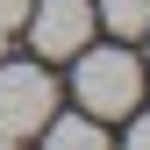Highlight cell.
I'll list each match as a JSON object with an SVG mask.
<instances>
[{
    "mask_svg": "<svg viewBox=\"0 0 150 150\" xmlns=\"http://www.w3.org/2000/svg\"><path fill=\"white\" fill-rule=\"evenodd\" d=\"M79 71H71V93H79L86 115H129V107L143 100V64L129 57V50H71Z\"/></svg>",
    "mask_w": 150,
    "mask_h": 150,
    "instance_id": "obj_1",
    "label": "cell"
},
{
    "mask_svg": "<svg viewBox=\"0 0 150 150\" xmlns=\"http://www.w3.org/2000/svg\"><path fill=\"white\" fill-rule=\"evenodd\" d=\"M50 107H57V86H50L43 64H7V57H0V143L43 136Z\"/></svg>",
    "mask_w": 150,
    "mask_h": 150,
    "instance_id": "obj_2",
    "label": "cell"
},
{
    "mask_svg": "<svg viewBox=\"0 0 150 150\" xmlns=\"http://www.w3.org/2000/svg\"><path fill=\"white\" fill-rule=\"evenodd\" d=\"M29 43L36 57H71V50H86L93 36V0H29Z\"/></svg>",
    "mask_w": 150,
    "mask_h": 150,
    "instance_id": "obj_3",
    "label": "cell"
},
{
    "mask_svg": "<svg viewBox=\"0 0 150 150\" xmlns=\"http://www.w3.org/2000/svg\"><path fill=\"white\" fill-rule=\"evenodd\" d=\"M93 22H107V29L129 43V36L150 29V0H100V7H93Z\"/></svg>",
    "mask_w": 150,
    "mask_h": 150,
    "instance_id": "obj_4",
    "label": "cell"
},
{
    "mask_svg": "<svg viewBox=\"0 0 150 150\" xmlns=\"http://www.w3.org/2000/svg\"><path fill=\"white\" fill-rule=\"evenodd\" d=\"M50 115H57V107H50ZM43 136L57 143V150H64V143H71V150H93V143H107V136H100V122H86V115H57V122H43Z\"/></svg>",
    "mask_w": 150,
    "mask_h": 150,
    "instance_id": "obj_5",
    "label": "cell"
},
{
    "mask_svg": "<svg viewBox=\"0 0 150 150\" xmlns=\"http://www.w3.org/2000/svg\"><path fill=\"white\" fill-rule=\"evenodd\" d=\"M22 22H29V0H0V36H14Z\"/></svg>",
    "mask_w": 150,
    "mask_h": 150,
    "instance_id": "obj_6",
    "label": "cell"
},
{
    "mask_svg": "<svg viewBox=\"0 0 150 150\" xmlns=\"http://www.w3.org/2000/svg\"><path fill=\"white\" fill-rule=\"evenodd\" d=\"M129 115H136V107H129ZM129 143H136V150H150V115H136V122H129Z\"/></svg>",
    "mask_w": 150,
    "mask_h": 150,
    "instance_id": "obj_7",
    "label": "cell"
},
{
    "mask_svg": "<svg viewBox=\"0 0 150 150\" xmlns=\"http://www.w3.org/2000/svg\"><path fill=\"white\" fill-rule=\"evenodd\" d=\"M0 57H7V36H0Z\"/></svg>",
    "mask_w": 150,
    "mask_h": 150,
    "instance_id": "obj_8",
    "label": "cell"
},
{
    "mask_svg": "<svg viewBox=\"0 0 150 150\" xmlns=\"http://www.w3.org/2000/svg\"><path fill=\"white\" fill-rule=\"evenodd\" d=\"M143 43H150V29H143ZM143 71H150V64H143Z\"/></svg>",
    "mask_w": 150,
    "mask_h": 150,
    "instance_id": "obj_9",
    "label": "cell"
}]
</instances>
